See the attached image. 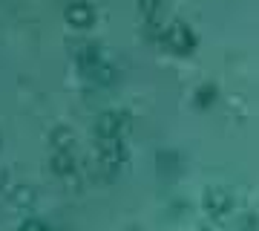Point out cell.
<instances>
[{
    "label": "cell",
    "mask_w": 259,
    "mask_h": 231,
    "mask_svg": "<svg viewBox=\"0 0 259 231\" xmlns=\"http://www.w3.org/2000/svg\"><path fill=\"white\" fill-rule=\"evenodd\" d=\"M75 61H78V67H81V73L90 78V81L101 84V87H107V84L115 81V67L104 58L101 46L98 44H78L75 46Z\"/></svg>",
    "instance_id": "cell-1"
},
{
    "label": "cell",
    "mask_w": 259,
    "mask_h": 231,
    "mask_svg": "<svg viewBox=\"0 0 259 231\" xmlns=\"http://www.w3.org/2000/svg\"><path fill=\"white\" fill-rule=\"evenodd\" d=\"M158 41H161L170 52H176V55H190L196 49L193 29L187 26V23H182V20H173L167 29H161V32H158Z\"/></svg>",
    "instance_id": "cell-3"
},
{
    "label": "cell",
    "mask_w": 259,
    "mask_h": 231,
    "mask_svg": "<svg viewBox=\"0 0 259 231\" xmlns=\"http://www.w3.org/2000/svg\"><path fill=\"white\" fill-rule=\"evenodd\" d=\"M127 133H130V113L127 110H104L95 119V139H98V145L127 142Z\"/></svg>",
    "instance_id": "cell-2"
},
{
    "label": "cell",
    "mask_w": 259,
    "mask_h": 231,
    "mask_svg": "<svg viewBox=\"0 0 259 231\" xmlns=\"http://www.w3.org/2000/svg\"><path fill=\"white\" fill-rule=\"evenodd\" d=\"M12 203L18 205V208H32V205H35V191H32V185H18L15 194H12Z\"/></svg>",
    "instance_id": "cell-9"
},
{
    "label": "cell",
    "mask_w": 259,
    "mask_h": 231,
    "mask_svg": "<svg viewBox=\"0 0 259 231\" xmlns=\"http://www.w3.org/2000/svg\"><path fill=\"white\" fill-rule=\"evenodd\" d=\"M161 3H164V0H139V9H141V15H144V20H147V29L156 26V18H158V12H161Z\"/></svg>",
    "instance_id": "cell-8"
},
{
    "label": "cell",
    "mask_w": 259,
    "mask_h": 231,
    "mask_svg": "<svg viewBox=\"0 0 259 231\" xmlns=\"http://www.w3.org/2000/svg\"><path fill=\"white\" fill-rule=\"evenodd\" d=\"M127 162V142H112V145H98V171L104 179H112Z\"/></svg>",
    "instance_id": "cell-4"
},
{
    "label": "cell",
    "mask_w": 259,
    "mask_h": 231,
    "mask_svg": "<svg viewBox=\"0 0 259 231\" xmlns=\"http://www.w3.org/2000/svg\"><path fill=\"white\" fill-rule=\"evenodd\" d=\"M202 205L204 211L210 214V217H216V220H222V217H228L233 208V196L228 188H222V185H210L207 191H204L202 196Z\"/></svg>",
    "instance_id": "cell-5"
},
{
    "label": "cell",
    "mask_w": 259,
    "mask_h": 231,
    "mask_svg": "<svg viewBox=\"0 0 259 231\" xmlns=\"http://www.w3.org/2000/svg\"><path fill=\"white\" fill-rule=\"evenodd\" d=\"M213 98H216V84H202V87L196 90V104H199V107L213 104Z\"/></svg>",
    "instance_id": "cell-11"
},
{
    "label": "cell",
    "mask_w": 259,
    "mask_h": 231,
    "mask_svg": "<svg viewBox=\"0 0 259 231\" xmlns=\"http://www.w3.org/2000/svg\"><path fill=\"white\" fill-rule=\"evenodd\" d=\"M72 130L66 127H55L52 130V150H72Z\"/></svg>",
    "instance_id": "cell-10"
},
{
    "label": "cell",
    "mask_w": 259,
    "mask_h": 231,
    "mask_svg": "<svg viewBox=\"0 0 259 231\" xmlns=\"http://www.w3.org/2000/svg\"><path fill=\"white\" fill-rule=\"evenodd\" d=\"M18 231H49V225L47 222H40V220H26Z\"/></svg>",
    "instance_id": "cell-12"
},
{
    "label": "cell",
    "mask_w": 259,
    "mask_h": 231,
    "mask_svg": "<svg viewBox=\"0 0 259 231\" xmlns=\"http://www.w3.org/2000/svg\"><path fill=\"white\" fill-rule=\"evenodd\" d=\"M52 174L61 179H69L75 174V156L72 150H52Z\"/></svg>",
    "instance_id": "cell-7"
},
{
    "label": "cell",
    "mask_w": 259,
    "mask_h": 231,
    "mask_svg": "<svg viewBox=\"0 0 259 231\" xmlns=\"http://www.w3.org/2000/svg\"><path fill=\"white\" fill-rule=\"evenodd\" d=\"M64 18H66V23H72V26L87 29V26H93V23H95V18H98V15H95L93 3H87V0H72V3L66 6Z\"/></svg>",
    "instance_id": "cell-6"
}]
</instances>
